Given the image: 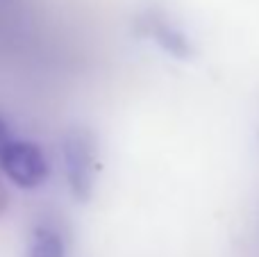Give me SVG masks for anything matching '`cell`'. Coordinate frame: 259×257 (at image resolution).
I'll list each match as a JSON object with an SVG mask.
<instances>
[{"label":"cell","instance_id":"obj_1","mask_svg":"<svg viewBox=\"0 0 259 257\" xmlns=\"http://www.w3.org/2000/svg\"><path fill=\"white\" fill-rule=\"evenodd\" d=\"M59 157L73 198L87 203L98 176V148L94 135L84 127H68L59 141Z\"/></svg>","mask_w":259,"mask_h":257},{"label":"cell","instance_id":"obj_2","mask_svg":"<svg viewBox=\"0 0 259 257\" xmlns=\"http://www.w3.org/2000/svg\"><path fill=\"white\" fill-rule=\"evenodd\" d=\"M0 171L23 191L39 189L50 176V162L36 141L14 137L0 153Z\"/></svg>","mask_w":259,"mask_h":257},{"label":"cell","instance_id":"obj_3","mask_svg":"<svg viewBox=\"0 0 259 257\" xmlns=\"http://www.w3.org/2000/svg\"><path fill=\"white\" fill-rule=\"evenodd\" d=\"M137 23H139V34H143L152 44H157L170 57L175 59L193 57V44L189 41V36L166 16H161V14H143Z\"/></svg>","mask_w":259,"mask_h":257},{"label":"cell","instance_id":"obj_4","mask_svg":"<svg viewBox=\"0 0 259 257\" xmlns=\"http://www.w3.org/2000/svg\"><path fill=\"white\" fill-rule=\"evenodd\" d=\"M25 257H68L64 232L53 221H39L32 228Z\"/></svg>","mask_w":259,"mask_h":257},{"label":"cell","instance_id":"obj_5","mask_svg":"<svg viewBox=\"0 0 259 257\" xmlns=\"http://www.w3.org/2000/svg\"><path fill=\"white\" fill-rule=\"evenodd\" d=\"M12 139H14V135H12V130H9L7 121L0 116V153H3V148H5V146H7Z\"/></svg>","mask_w":259,"mask_h":257}]
</instances>
